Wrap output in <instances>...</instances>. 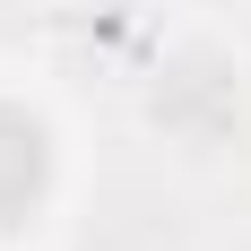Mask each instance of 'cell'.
<instances>
[{"instance_id": "6da1fadb", "label": "cell", "mask_w": 251, "mask_h": 251, "mask_svg": "<svg viewBox=\"0 0 251 251\" xmlns=\"http://www.w3.org/2000/svg\"><path fill=\"white\" fill-rule=\"evenodd\" d=\"M52 182V139L35 113H18V104H0V226H18L26 208L44 200Z\"/></svg>"}]
</instances>
